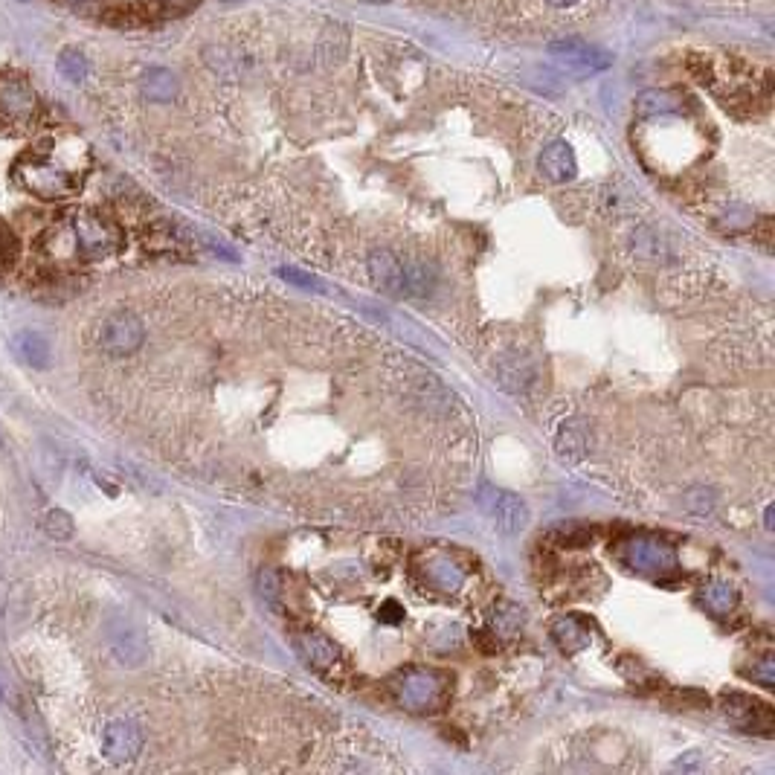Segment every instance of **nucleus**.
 I'll use <instances>...</instances> for the list:
<instances>
[{
    "label": "nucleus",
    "mask_w": 775,
    "mask_h": 775,
    "mask_svg": "<svg viewBox=\"0 0 775 775\" xmlns=\"http://www.w3.org/2000/svg\"><path fill=\"white\" fill-rule=\"evenodd\" d=\"M18 180L38 198H64L76 189L79 175L56 160L53 151H32L18 163Z\"/></svg>",
    "instance_id": "nucleus-1"
},
{
    "label": "nucleus",
    "mask_w": 775,
    "mask_h": 775,
    "mask_svg": "<svg viewBox=\"0 0 775 775\" xmlns=\"http://www.w3.org/2000/svg\"><path fill=\"white\" fill-rule=\"evenodd\" d=\"M549 59L555 61L561 70H567L569 76H596L613 64V56L607 50H601L596 44H587L581 38L552 41L549 44Z\"/></svg>",
    "instance_id": "nucleus-2"
},
{
    "label": "nucleus",
    "mask_w": 775,
    "mask_h": 775,
    "mask_svg": "<svg viewBox=\"0 0 775 775\" xmlns=\"http://www.w3.org/2000/svg\"><path fill=\"white\" fill-rule=\"evenodd\" d=\"M146 340V326L137 314L131 311H114L111 317L102 320L99 326V346L111 358H128L134 355Z\"/></svg>",
    "instance_id": "nucleus-3"
},
{
    "label": "nucleus",
    "mask_w": 775,
    "mask_h": 775,
    "mask_svg": "<svg viewBox=\"0 0 775 775\" xmlns=\"http://www.w3.org/2000/svg\"><path fill=\"white\" fill-rule=\"evenodd\" d=\"M479 506L491 517V523L506 535H517L529 526V506L506 488L482 485L479 488Z\"/></svg>",
    "instance_id": "nucleus-4"
},
{
    "label": "nucleus",
    "mask_w": 775,
    "mask_h": 775,
    "mask_svg": "<svg viewBox=\"0 0 775 775\" xmlns=\"http://www.w3.org/2000/svg\"><path fill=\"white\" fill-rule=\"evenodd\" d=\"M38 114V96L21 73H0V122L27 125Z\"/></svg>",
    "instance_id": "nucleus-5"
},
{
    "label": "nucleus",
    "mask_w": 775,
    "mask_h": 775,
    "mask_svg": "<svg viewBox=\"0 0 775 775\" xmlns=\"http://www.w3.org/2000/svg\"><path fill=\"white\" fill-rule=\"evenodd\" d=\"M70 230H73V241L79 244V250L90 259L108 256L120 241V233L99 215H79Z\"/></svg>",
    "instance_id": "nucleus-6"
},
{
    "label": "nucleus",
    "mask_w": 775,
    "mask_h": 775,
    "mask_svg": "<svg viewBox=\"0 0 775 775\" xmlns=\"http://www.w3.org/2000/svg\"><path fill=\"white\" fill-rule=\"evenodd\" d=\"M395 691L398 697L413 706V709H430L439 703L442 697V683L433 671H418V668H410L404 671L398 680H395Z\"/></svg>",
    "instance_id": "nucleus-7"
},
{
    "label": "nucleus",
    "mask_w": 775,
    "mask_h": 775,
    "mask_svg": "<svg viewBox=\"0 0 775 775\" xmlns=\"http://www.w3.org/2000/svg\"><path fill=\"white\" fill-rule=\"evenodd\" d=\"M140 749H143V732L131 720H114L102 735V752L114 764H125V761L137 758Z\"/></svg>",
    "instance_id": "nucleus-8"
},
{
    "label": "nucleus",
    "mask_w": 775,
    "mask_h": 775,
    "mask_svg": "<svg viewBox=\"0 0 775 775\" xmlns=\"http://www.w3.org/2000/svg\"><path fill=\"white\" fill-rule=\"evenodd\" d=\"M369 276L389 297H404L407 294V268L389 250H372V256H369Z\"/></svg>",
    "instance_id": "nucleus-9"
},
{
    "label": "nucleus",
    "mask_w": 775,
    "mask_h": 775,
    "mask_svg": "<svg viewBox=\"0 0 775 775\" xmlns=\"http://www.w3.org/2000/svg\"><path fill=\"white\" fill-rule=\"evenodd\" d=\"M294 645H297V654L305 659V665H311L314 671H328V668H334L337 665V659H340V651H337V645L323 636V633H317V630H302L294 636Z\"/></svg>",
    "instance_id": "nucleus-10"
},
{
    "label": "nucleus",
    "mask_w": 775,
    "mask_h": 775,
    "mask_svg": "<svg viewBox=\"0 0 775 775\" xmlns=\"http://www.w3.org/2000/svg\"><path fill=\"white\" fill-rule=\"evenodd\" d=\"M108 642H111L114 656L120 659L125 668H137V665H143V659H146V654H149L143 633H140L134 625H128V622H117V627H111Z\"/></svg>",
    "instance_id": "nucleus-11"
},
{
    "label": "nucleus",
    "mask_w": 775,
    "mask_h": 775,
    "mask_svg": "<svg viewBox=\"0 0 775 775\" xmlns=\"http://www.w3.org/2000/svg\"><path fill=\"white\" fill-rule=\"evenodd\" d=\"M625 561L633 569H668L674 567V549L659 540H633L627 543Z\"/></svg>",
    "instance_id": "nucleus-12"
},
{
    "label": "nucleus",
    "mask_w": 775,
    "mask_h": 775,
    "mask_svg": "<svg viewBox=\"0 0 775 775\" xmlns=\"http://www.w3.org/2000/svg\"><path fill=\"white\" fill-rule=\"evenodd\" d=\"M537 166H540L543 178L552 180V183H567V180L575 178V172H578L575 151H572V146L564 143V140L549 143V146L543 149V154H540Z\"/></svg>",
    "instance_id": "nucleus-13"
},
{
    "label": "nucleus",
    "mask_w": 775,
    "mask_h": 775,
    "mask_svg": "<svg viewBox=\"0 0 775 775\" xmlns=\"http://www.w3.org/2000/svg\"><path fill=\"white\" fill-rule=\"evenodd\" d=\"M12 349L15 355L24 360L32 369H47L53 363V346L44 334L38 331H21L12 337Z\"/></svg>",
    "instance_id": "nucleus-14"
},
{
    "label": "nucleus",
    "mask_w": 775,
    "mask_h": 775,
    "mask_svg": "<svg viewBox=\"0 0 775 775\" xmlns=\"http://www.w3.org/2000/svg\"><path fill=\"white\" fill-rule=\"evenodd\" d=\"M497 378L511 392H526L535 384L537 372L529 358H523V355H503L500 358V369H497Z\"/></svg>",
    "instance_id": "nucleus-15"
},
{
    "label": "nucleus",
    "mask_w": 775,
    "mask_h": 775,
    "mask_svg": "<svg viewBox=\"0 0 775 775\" xmlns=\"http://www.w3.org/2000/svg\"><path fill=\"white\" fill-rule=\"evenodd\" d=\"M140 90L151 102H172L180 93L178 76L166 67H151L140 76Z\"/></svg>",
    "instance_id": "nucleus-16"
},
{
    "label": "nucleus",
    "mask_w": 775,
    "mask_h": 775,
    "mask_svg": "<svg viewBox=\"0 0 775 775\" xmlns=\"http://www.w3.org/2000/svg\"><path fill=\"white\" fill-rule=\"evenodd\" d=\"M741 706H729L726 703V715H732L741 726H744L746 732H752V729H761V732H767L770 726H773V715H770V709L764 706V703H758V700H749L744 694H732Z\"/></svg>",
    "instance_id": "nucleus-17"
},
{
    "label": "nucleus",
    "mask_w": 775,
    "mask_h": 775,
    "mask_svg": "<svg viewBox=\"0 0 775 775\" xmlns=\"http://www.w3.org/2000/svg\"><path fill=\"white\" fill-rule=\"evenodd\" d=\"M680 108H683V102L671 90H645L636 99V111L642 117H665V114H677Z\"/></svg>",
    "instance_id": "nucleus-18"
},
{
    "label": "nucleus",
    "mask_w": 775,
    "mask_h": 775,
    "mask_svg": "<svg viewBox=\"0 0 775 775\" xmlns=\"http://www.w3.org/2000/svg\"><path fill=\"white\" fill-rule=\"evenodd\" d=\"M552 636H555V642L561 645V651H567V654H575V651H581V648L590 645V630L581 625L578 619H561V622H555Z\"/></svg>",
    "instance_id": "nucleus-19"
},
{
    "label": "nucleus",
    "mask_w": 775,
    "mask_h": 775,
    "mask_svg": "<svg viewBox=\"0 0 775 775\" xmlns=\"http://www.w3.org/2000/svg\"><path fill=\"white\" fill-rule=\"evenodd\" d=\"M88 70H90V61L85 59V53H82V50H76V47L61 50L59 73L64 76V79H70V82H82V79L88 76Z\"/></svg>",
    "instance_id": "nucleus-20"
},
{
    "label": "nucleus",
    "mask_w": 775,
    "mask_h": 775,
    "mask_svg": "<svg viewBox=\"0 0 775 775\" xmlns=\"http://www.w3.org/2000/svg\"><path fill=\"white\" fill-rule=\"evenodd\" d=\"M584 450H587V439H584L581 427H578V424H564V430H561V436H558V453H561V459H581Z\"/></svg>",
    "instance_id": "nucleus-21"
},
{
    "label": "nucleus",
    "mask_w": 775,
    "mask_h": 775,
    "mask_svg": "<svg viewBox=\"0 0 775 775\" xmlns=\"http://www.w3.org/2000/svg\"><path fill=\"white\" fill-rule=\"evenodd\" d=\"M41 526H44V532H47V535L53 537V540H59V543H64V540H70V537H73V517H70L67 511H61V508L47 511Z\"/></svg>",
    "instance_id": "nucleus-22"
},
{
    "label": "nucleus",
    "mask_w": 775,
    "mask_h": 775,
    "mask_svg": "<svg viewBox=\"0 0 775 775\" xmlns=\"http://www.w3.org/2000/svg\"><path fill=\"white\" fill-rule=\"evenodd\" d=\"M430 578H433L442 590H459L462 581H465V572L456 567V564H450V561H433Z\"/></svg>",
    "instance_id": "nucleus-23"
},
{
    "label": "nucleus",
    "mask_w": 775,
    "mask_h": 775,
    "mask_svg": "<svg viewBox=\"0 0 775 775\" xmlns=\"http://www.w3.org/2000/svg\"><path fill=\"white\" fill-rule=\"evenodd\" d=\"M703 601L715 613H729L732 604H735V593H732L729 584H709V587H703Z\"/></svg>",
    "instance_id": "nucleus-24"
},
{
    "label": "nucleus",
    "mask_w": 775,
    "mask_h": 775,
    "mask_svg": "<svg viewBox=\"0 0 775 775\" xmlns=\"http://www.w3.org/2000/svg\"><path fill=\"white\" fill-rule=\"evenodd\" d=\"M633 241H636V256H639V259H645V262H662V259H665L662 244H659V239H656L651 230H639Z\"/></svg>",
    "instance_id": "nucleus-25"
},
{
    "label": "nucleus",
    "mask_w": 775,
    "mask_h": 775,
    "mask_svg": "<svg viewBox=\"0 0 775 775\" xmlns=\"http://www.w3.org/2000/svg\"><path fill=\"white\" fill-rule=\"evenodd\" d=\"M259 593H262V598L270 601V604L279 598V575H276L273 569H262V572H259Z\"/></svg>",
    "instance_id": "nucleus-26"
},
{
    "label": "nucleus",
    "mask_w": 775,
    "mask_h": 775,
    "mask_svg": "<svg viewBox=\"0 0 775 775\" xmlns=\"http://www.w3.org/2000/svg\"><path fill=\"white\" fill-rule=\"evenodd\" d=\"M279 276H285V279L297 282V285H302V288H311V285H317V279H314V276H308V273H299V270H279Z\"/></svg>",
    "instance_id": "nucleus-27"
},
{
    "label": "nucleus",
    "mask_w": 775,
    "mask_h": 775,
    "mask_svg": "<svg viewBox=\"0 0 775 775\" xmlns=\"http://www.w3.org/2000/svg\"><path fill=\"white\" fill-rule=\"evenodd\" d=\"M61 3H67V6H73V9H90V6H96V0H61Z\"/></svg>",
    "instance_id": "nucleus-28"
},
{
    "label": "nucleus",
    "mask_w": 775,
    "mask_h": 775,
    "mask_svg": "<svg viewBox=\"0 0 775 775\" xmlns=\"http://www.w3.org/2000/svg\"><path fill=\"white\" fill-rule=\"evenodd\" d=\"M546 3H552V6H572V3H578V0H546Z\"/></svg>",
    "instance_id": "nucleus-29"
},
{
    "label": "nucleus",
    "mask_w": 775,
    "mask_h": 775,
    "mask_svg": "<svg viewBox=\"0 0 775 775\" xmlns=\"http://www.w3.org/2000/svg\"><path fill=\"white\" fill-rule=\"evenodd\" d=\"M363 3H392V0H363Z\"/></svg>",
    "instance_id": "nucleus-30"
},
{
    "label": "nucleus",
    "mask_w": 775,
    "mask_h": 775,
    "mask_svg": "<svg viewBox=\"0 0 775 775\" xmlns=\"http://www.w3.org/2000/svg\"><path fill=\"white\" fill-rule=\"evenodd\" d=\"M224 3H239V0H224Z\"/></svg>",
    "instance_id": "nucleus-31"
},
{
    "label": "nucleus",
    "mask_w": 775,
    "mask_h": 775,
    "mask_svg": "<svg viewBox=\"0 0 775 775\" xmlns=\"http://www.w3.org/2000/svg\"><path fill=\"white\" fill-rule=\"evenodd\" d=\"M0 700H3V691H0Z\"/></svg>",
    "instance_id": "nucleus-32"
}]
</instances>
